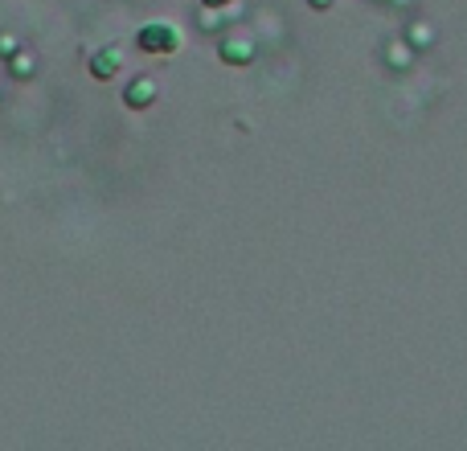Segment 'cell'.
Instances as JSON below:
<instances>
[{"label":"cell","mask_w":467,"mask_h":451,"mask_svg":"<svg viewBox=\"0 0 467 451\" xmlns=\"http://www.w3.org/2000/svg\"><path fill=\"white\" fill-rule=\"evenodd\" d=\"M136 45L143 53H152V58H173L181 49V29L173 21H148L136 33Z\"/></svg>","instance_id":"6da1fadb"},{"label":"cell","mask_w":467,"mask_h":451,"mask_svg":"<svg viewBox=\"0 0 467 451\" xmlns=\"http://www.w3.org/2000/svg\"><path fill=\"white\" fill-rule=\"evenodd\" d=\"M156 99H160V87H156V78H132L127 87H123V107L127 111H148V107H156Z\"/></svg>","instance_id":"7a4b0ae2"},{"label":"cell","mask_w":467,"mask_h":451,"mask_svg":"<svg viewBox=\"0 0 467 451\" xmlns=\"http://www.w3.org/2000/svg\"><path fill=\"white\" fill-rule=\"evenodd\" d=\"M123 70V53L115 49V45H107V49H98L91 58V78H98V83H111L115 74Z\"/></svg>","instance_id":"3957f363"},{"label":"cell","mask_w":467,"mask_h":451,"mask_svg":"<svg viewBox=\"0 0 467 451\" xmlns=\"http://www.w3.org/2000/svg\"><path fill=\"white\" fill-rule=\"evenodd\" d=\"M218 58L226 66H250L254 62V45L246 42V37H226V42L218 45Z\"/></svg>","instance_id":"277c9868"},{"label":"cell","mask_w":467,"mask_h":451,"mask_svg":"<svg viewBox=\"0 0 467 451\" xmlns=\"http://www.w3.org/2000/svg\"><path fill=\"white\" fill-rule=\"evenodd\" d=\"M8 66H12V74H17V78H29V74L37 70V58H33V53H25V49H17V53L8 58Z\"/></svg>","instance_id":"5b68a950"},{"label":"cell","mask_w":467,"mask_h":451,"mask_svg":"<svg viewBox=\"0 0 467 451\" xmlns=\"http://www.w3.org/2000/svg\"><path fill=\"white\" fill-rule=\"evenodd\" d=\"M17 49H21V45H17V37H12V33H0V58H4V62H8Z\"/></svg>","instance_id":"8992f818"},{"label":"cell","mask_w":467,"mask_h":451,"mask_svg":"<svg viewBox=\"0 0 467 451\" xmlns=\"http://www.w3.org/2000/svg\"><path fill=\"white\" fill-rule=\"evenodd\" d=\"M201 4H205V8H226L230 0H201Z\"/></svg>","instance_id":"52a82bcc"},{"label":"cell","mask_w":467,"mask_h":451,"mask_svg":"<svg viewBox=\"0 0 467 451\" xmlns=\"http://www.w3.org/2000/svg\"><path fill=\"white\" fill-rule=\"evenodd\" d=\"M308 4H312V8H320V12H324V8H332V0H308Z\"/></svg>","instance_id":"ba28073f"}]
</instances>
